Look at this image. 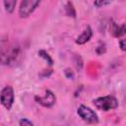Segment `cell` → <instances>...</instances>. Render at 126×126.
<instances>
[{"instance_id": "1", "label": "cell", "mask_w": 126, "mask_h": 126, "mask_svg": "<svg viewBox=\"0 0 126 126\" xmlns=\"http://www.w3.org/2000/svg\"><path fill=\"white\" fill-rule=\"evenodd\" d=\"M21 51L20 44L16 40L3 38L0 40V64L11 65L16 61Z\"/></svg>"}, {"instance_id": "2", "label": "cell", "mask_w": 126, "mask_h": 126, "mask_svg": "<svg viewBox=\"0 0 126 126\" xmlns=\"http://www.w3.org/2000/svg\"><path fill=\"white\" fill-rule=\"evenodd\" d=\"M94 107L101 111H109L118 107V99L113 95H103L93 99Z\"/></svg>"}, {"instance_id": "3", "label": "cell", "mask_w": 126, "mask_h": 126, "mask_svg": "<svg viewBox=\"0 0 126 126\" xmlns=\"http://www.w3.org/2000/svg\"><path fill=\"white\" fill-rule=\"evenodd\" d=\"M41 0H22L19 7V17L21 19H26L30 17L35 9L38 7Z\"/></svg>"}, {"instance_id": "4", "label": "cell", "mask_w": 126, "mask_h": 126, "mask_svg": "<svg viewBox=\"0 0 126 126\" xmlns=\"http://www.w3.org/2000/svg\"><path fill=\"white\" fill-rule=\"evenodd\" d=\"M15 101L14 89L12 86H5L0 92V103L4 106L5 109L11 110Z\"/></svg>"}, {"instance_id": "5", "label": "cell", "mask_w": 126, "mask_h": 126, "mask_svg": "<svg viewBox=\"0 0 126 126\" xmlns=\"http://www.w3.org/2000/svg\"><path fill=\"white\" fill-rule=\"evenodd\" d=\"M78 115L81 117L83 121H85L88 124H95L98 122V116L95 113L94 110H93L91 107L86 106L84 104H81L77 109Z\"/></svg>"}, {"instance_id": "6", "label": "cell", "mask_w": 126, "mask_h": 126, "mask_svg": "<svg viewBox=\"0 0 126 126\" xmlns=\"http://www.w3.org/2000/svg\"><path fill=\"white\" fill-rule=\"evenodd\" d=\"M34 100L42 105L43 107H47V108H50L52 107L55 102H56V96L54 94V93L50 90H46L45 91V94L43 96H38V95H35L34 96Z\"/></svg>"}, {"instance_id": "7", "label": "cell", "mask_w": 126, "mask_h": 126, "mask_svg": "<svg viewBox=\"0 0 126 126\" xmlns=\"http://www.w3.org/2000/svg\"><path fill=\"white\" fill-rule=\"evenodd\" d=\"M92 36H93V30L91 29L90 26H88V27L82 32V33L76 38L75 41H76L77 44L83 45V44L87 43V42L92 38Z\"/></svg>"}, {"instance_id": "8", "label": "cell", "mask_w": 126, "mask_h": 126, "mask_svg": "<svg viewBox=\"0 0 126 126\" xmlns=\"http://www.w3.org/2000/svg\"><path fill=\"white\" fill-rule=\"evenodd\" d=\"M125 25L122 24L121 26H118L115 22L111 21L110 24V32L114 37H121L125 34Z\"/></svg>"}, {"instance_id": "9", "label": "cell", "mask_w": 126, "mask_h": 126, "mask_svg": "<svg viewBox=\"0 0 126 126\" xmlns=\"http://www.w3.org/2000/svg\"><path fill=\"white\" fill-rule=\"evenodd\" d=\"M17 0H3L4 9L8 14H12L15 11Z\"/></svg>"}, {"instance_id": "10", "label": "cell", "mask_w": 126, "mask_h": 126, "mask_svg": "<svg viewBox=\"0 0 126 126\" xmlns=\"http://www.w3.org/2000/svg\"><path fill=\"white\" fill-rule=\"evenodd\" d=\"M65 13L68 17H72V18H76V10L75 7L73 5V3L71 1H68L65 5Z\"/></svg>"}, {"instance_id": "11", "label": "cell", "mask_w": 126, "mask_h": 126, "mask_svg": "<svg viewBox=\"0 0 126 126\" xmlns=\"http://www.w3.org/2000/svg\"><path fill=\"white\" fill-rule=\"evenodd\" d=\"M38 55L41 57V58H43L50 66H52L53 65V60H52V58L50 57V55L45 51V50H43V49H40V50H38Z\"/></svg>"}, {"instance_id": "12", "label": "cell", "mask_w": 126, "mask_h": 126, "mask_svg": "<svg viewBox=\"0 0 126 126\" xmlns=\"http://www.w3.org/2000/svg\"><path fill=\"white\" fill-rule=\"evenodd\" d=\"M112 2V0H94V5L95 8H102L107 5H109Z\"/></svg>"}, {"instance_id": "13", "label": "cell", "mask_w": 126, "mask_h": 126, "mask_svg": "<svg viewBox=\"0 0 126 126\" xmlns=\"http://www.w3.org/2000/svg\"><path fill=\"white\" fill-rule=\"evenodd\" d=\"M19 125H21V126H32L33 123H32L31 120L27 119V118H22V119L19 121Z\"/></svg>"}, {"instance_id": "14", "label": "cell", "mask_w": 126, "mask_h": 126, "mask_svg": "<svg viewBox=\"0 0 126 126\" xmlns=\"http://www.w3.org/2000/svg\"><path fill=\"white\" fill-rule=\"evenodd\" d=\"M118 43H119L120 49H121L122 51H124V50H125V40H124V39H120V40L118 41Z\"/></svg>"}]
</instances>
